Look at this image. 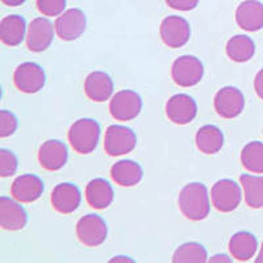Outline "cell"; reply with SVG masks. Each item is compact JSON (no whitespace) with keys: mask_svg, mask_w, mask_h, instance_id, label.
<instances>
[{"mask_svg":"<svg viewBox=\"0 0 263 263\" xmlns=\"http://www.w3.org/2000/svg\"><path fill=\"white\" fill-rule=\"evenodd\" d=\"M50 201L57 212L69 215L78 210L82 203V194L78 185L72 183H60L53 189Z\"/></svg>","mask_w":263,"mask_h":263,"instance_id":"obj_14","label":"cell"},{"mask_svg":"<svg viewBox=\"0 0 263 263\" xmlns=\"http://www.w3.org/2000/svg\"><path fill=\"white\" fill-rule=\"evenodd\" d=\"M115 192L109 182L103 178L91 180L86 187V199L95 210H105L114 201Z\"/></svg>","mask_w":263,"mask_h":263,"instance_id":"obj_21","label":"cell"},{"mask_svg":"<svg viewBox=\"0 0 263 263\" xmlns=\"http://www.w3.org/2000/svg\"><path fill=\"white\" fill-rule=\"evenodd\" d=\"M166 115L168 120L178 125H185L194 121L197 115V104L187 93H177L166 103Z\"/></svg>","mask_w":263,"mask_h":263,"instance_id":"obj_13","label":"cell"},{"mask_svg":"<svg viewBox=\"0 0 263 263\" xmlns=\"http://www.w3.org/2000/svg\"><path fill=\"white\" fill-rule=\"evenodd\" d=\"M142 100L136 91L121 90L109 100V112L117 121H130L140 115Z\"/></svg>","mask_w":263,"mask_h":263,"instance_id":"obj_6","label":"cell"},{"mask_svg":"<svg viewBox=\"0 0 263 263\" xmlns=\"http://www.w3.org/2000/svg\"><path fill=\"white\" fill-rule=\"evenodd\" d=\"M2 2L8 7H17L21 6V4H24L27 0H2Z\"/></svg>","mask_w":263,"mask_h":263,"instance_id":"obj_35","label":"cell"},{"mask_svg":"<svg viewBox=\"0 0 263 263\" xmlns=\"http://www.w3.org/2000/svg\"><path fill=\"white\" fill-rule=\"evenodd\" d=\"M84 93L92 102H105L114 93V81L104 71L91 72L84 82Z\"/></svg>","mask_w":263,"mask_h":263,"instance_id":"obj_19","label":"cell"},{"mask_svg":"<svg viewBox=\"0 0 263 263\" xmlns=\"http://www.w3.org/2000/svg\"><path fill=\"white\" fill-rule=\"evenodd\" d=\"M18 126V120L12 112L0 111V137L6 138L12 136Z\"/></svg>","mask_w":263,"mask_h":263,"instance_id":"obj_31","label":"cell"},{"mask_svg":"<svg viewBox=\"0 0 263 263\" xmlns=\"http://www.w3.org/2000/svg\"><path fill=\"white\" fill-rule=\"evenodd\" d=\"M44 192V182L34 174H24L16 178L11 187V194L20 203H33Z\"/></svg>","mask_w":263,"mask_h":263,"instance_id":"obj_17","label":"cell"},{"mask_svg":"<svg viewBox=\"0 0 263 263\" xmlns=\"http://www.w3.org/2000/svg\"><path fill=\"white\" fill-rule=\"evenodd\" d=\"M255 262H257V263H263V242H262V246H260L259 254H258V257L255 258Z\"/></svg>","mask_w":263,"mask_h":263,"instance_id":"obj_37","label":"cell"},{"mask_svg":"<svg viewBox=\"0 0 263 263\" xmlns=\"http://www.w3.org/2000/svg\"><path fill=\"white\" fill-rule=\"evenodd\" d=\"M111 262H133V259H130L129 257H115L112 258Z\"/></svg>","mask_w":263,"mask_h":263,"instance_id":"obj_36","label":"cell"},{"mask_svg":"<svg viewBox=\"0 0 263 263\" xmlns=\"http://www.w3.org/2000/svg\"><path fill=\"white\" fill-rule=\"evenodd\" d=\"M13 83L21 92L36 93L41 91L45 86V71H44L41 66L34 62L21 63L15 70Z\"/></svg>","mask_w":263,"mask_h":263,"instance_id":"obj_9","label":"cell"},{"mask_svg":"<svg viewBox=\"0 0 263 263\" xmlns=\"http://www.w3.org/2000/svg\"><path fill=\"white\" fill-rule=\"evenodd\" d=\"M168 7L173 9H178V11H191L195 9L199 4V0H166Z\"/></svg>","mask_w":263,"mask_h":263,"instance_id":"obj_32","label":"cell"},{"mask_svg":"<svg viewBox=\"0 0 263 263\" xmlns=\"http://www.w3.org/2000/svg\"><path fill=\"white\" fill-rule=\"evenodd\" d=\"M107 234V222L99 215L90 213L82 217L77 224V237L81 243L88 248H96L104 243Z\"/></svg>","mask_w":263,"mask_h":263,"instance_id":"obj_7","label":"cell"},{"mask_svg":"<svg viewBox=\"0 0 263 263\" xmlns=\"http://www.w3.org/2000/svg\"><path fill=\"white\" fill-rule=\"evenodd\" d=\"M178 204L183 215L192 221H200L210 215V195L203 183L194 182L184 185L179 194Z\"/></svg>","mask_w":263,"mask_h":263,"instance_id":"obj_1","label":"cell"},{"mask_svg":"<svg viewBox=\"0 0 263 263\" xmlns=\"http://www.w3.org/2000/svg\"><path fill=\"white\" fill-rule=\"evenodd\" d=\"M111 177L114 182L121 187H133L141 182L144 171L137 162L132 159H121L112 166Z\"/></svg>","mask_w":263,"mask_h":263,"instance_id":"obj_22","label":"cell"},{"mask_svg":"<svg viewBox=\"0 0 263 263\" xmlns=\"http://www.w3.org/2000/svg\"><path fill=\"white\" fill-rule=\"evenodd\" d=\"M213 103L218 116L222 119H234L242 114L245 108V96L236 87L227 86L217 91Z\"/></svg>","mask_w":263,"mask_h":263,"instance_id":"obj_11","label":"cell"},{"mask_svg":"<svg viewBox=\"0 0 263 263\" xmlns=\"http://www.w3.org/2000/svg\"><path fill=\"white\" fill-rule=\"evenodd\" d=\"M18 166L15 153L7 149H0V177H11L16 173Z\"/></svg>","mask_w":263,"mask_h":263,"instance_id":"obj_29","label":"cell"},{"mask_svg":"<svg viewBox=\"0 0 263 263\" xmlns=\"http://www.w3.org/2000/svg\"><path fill=\"white\" fill-rule=\"evenodd\" d=\"M239 182L242 184L246 204L253 210L263 208V177L242 174Z\"/></svg>","mask_w":263,"mask_h":263,"instance_id":"obj_25","label":"cell"},{"mask_svg":"<svg viewBox=\"0 0 263 263\" xmlns=\"http://www.w3.org/2000/svg\"><path fill=\"white\" fill-rule=\"evenodd\" d=\"M241 162L248 171L253 174H263V142L251 141L241 152Z\"/></svg>","mask_w":263,"mask_h":263,"instance_id":"obj_27","label":"cell"},{"mask_svg":"<svg viewBox=\"0 0 263 263\" xmlns=\"http://www.w3.org/2000/svg\"><path fill=\"white\" fill-rule=\"evenodd\" d=\"M37 8L40 13L48 17L60 16L65 12L66 0H37Z\"/></svg>","mask_w":263,"mask_h":263,"instance_id":"obj_30","label":"cell"},{"mask_svg":"<svg viewBox=\"0 0 263 263\" xmlns=\"http://www.w3.org/2000/svg\"><path fill=\"white\" fill-rule=\"evenodd\" d=\"M236 21L239 28L257 32L263 28V4L258 0H245L237 7Z\"/></svg>","mask_w":263,"mask_h":263,"instance_id":"obj_18","label":"cell"},{"mask_svg":"<svg viewBox=\"0 0 263 263\" xmlns=\"http://www.w3.org/2000/svg\"><path fill=\"white\" fill-rule=\"evenodd\" d=\"M87 18L84 12L79 8H70L57 17L54 27L55 33L63 41L78 40L86 30Z\"/></svg>","mask_w":263,"mask_h":263,"instance_id":"obj_10","label":"cell"},{"mask_svg":"<svg viewBox=\"0 0 263 263\" xmlns=\"http://www.w3.org/2000/svg\"><path fill=\"white\" fill-rule=\"evenodd\" d=\"M137 145V136L124 125L108 126L104 137V149L108 156L119 157L133 152Z\"/></svg>","mask_w":263,"mask_h":263,"instance_id":"obj_5","label":"cell"},{"mask_svg":"<svg viewBox=\"0 0 263 263\" xmlns=\"http://www.w3.org/2000/svg\"><path fill=\"white\" fill-rule=\"evenodd\" d=\"M28 222L27 211L13 197H0V227L6 230L24 229Z\"/></svg>","mask_w":263,"mask_h":263,"instance_id":"obj_15","label":"cell"},{"mask_svg":"<svg viewBox=\"0 0 263 263\" xmlns=\"http://www.w3.org/2000/svg\"><path fill=\"white\" fill-rule=\"evenodd\" d=\"M258 249V239L250 232H237L229 241V251L232 257L239 262H246L254 257Z\"/></svg>","mask_w":263,"mask_h":263,"instance_id":"obj_23","label":"cell"},{"mask_svg":"<svg viewBox=\"0 0 263 263\" xmlns=\"http://www.w3.org/2000/svg\"><path fill=\"white\" fill-rule=\"evenodd\" d=\"M161 40L164 45L171 49H178L184 46L191 37L190 23L182 16H168L163 18L159 28Z\"/></svg>","mask_w":263,"mask_h":263,"instance_id":"obj_8","label":"cell"},{"mask_svg":"<svg viewBox=\"0 0 263 263\" xmlns=\"http://www.w3.org/2000/svg\"><path fill=\"white\" fill-rule=\"evenodd\" d=\"M204 75L203 62L195 55H182L174 61L171 77L180 87H192L200 83Z\"/></svg>","mask_w":263,"mask_h":263,"instance_id":"obj_4","label":"cell"},{"mask_svg":"<svg viewBox=\"0 0 263 263\" xmlns=\"http://www.w3.org/2000/svg\"><path fill=\"white\" fill-rule=\"evenodd\" d=\"M206 260H208L206 249L197 242L183 243L173 255V262L175 263H204Z\"/></svg>","mask_w":263,"mask_h":263,"instance_id":"obj_28","label":"cell"},{"mask_svg":"<svg viewBox=\"0 0 263 263\" xmlns=\"http://www.w3.org/2000/svg\"><path fill=\"white\" fill-rule=\"evenodd\" d=\"M69 152L62 141L48 140L40 146L39 162L48 171H57L67 163Z\"/></svg>","mask_w":263,"mask_h":263,"instance_id":"obj_16","label":"cell"},{"mask_svg":"<svg viewBox=\"0 0 263 263\" xmlns=\"http://www.w3.org/2000/svg\"><path fill=\"white\" fill-rule=\"evenodd\" d=\"M196 146L204 154H216L224 145V135L216 125H204L196 133Z\"/></svg>","mask_w":263,"mask_h":263,"instance_id":"obj_24","label":"cell"},{"mask_svg":"<svg viewBox=\"0 0 263 263\" xmlns=\"http://www.w3.org/2000/svg\"><path fill=\"white\" fill-rule=\"evenodd\" d=\"M208 262H232V259L227 254H216L211 257Z\"/></svg>","mask_w":263,"mask_h":263,"instance_id":"obj_34","label":"cell"},{"mask_svg":"<svg viewBox=\"0 0 263 263\" xmlns=\"http://www.w3.org/2000/svg\"><path fill=\"white\" fill-rule=\"evenodd\" d=\"M242 200V191L234 180L221 179L211 190V201L218 212H232L237 210Z\"/></svg>","mask_w":263,"mask_h":263,"instance_id":"obj_3","label":"cell"},{"mask_svg":"<svg viewBox=\"0 0 263 263\" xmlns=\"http://www.w3.org/2000/svg\"><path fill=\"white\" fill-rule=\"evenodd\" d=\"M228 57L234 62H248L255 53V44L249 36L237 34L227 44Z\"/></svg>","mask_w":263,"mask_h":263,"instance_id":"obj_26","label":"cell"},{"mask_svg":"<svg viewBox=\"0 0 263 263\" xmlns=\"http://www.w3.org/2000/svg\"><path fill=\"white\" fill-rule=\"evenodd\" d=\"M28 27L24 17L9 15L0 21V40L7 46H18L27 39Z\"/></svg>","mask_w":263,"mask_h":263,"instance_id":"obj_20","label":"cell"},{"mask_svg":"<svg viewBox=\"0 0 263 263\" xmlns=\"http://www.w3.org/2000/svg\"><path fill=\"white\" fill-rule=\"evenodd\" d=\"M55 27L48 17H37L30 21L27 33V46L30 51L40 53L51 45Z\"/></svg>","mask_w":263,"mask_h":263,"instance_id":"obj_12","label":"cell"},{"mask_svg":"<svg viewBox=\"0 0 263 263\" xmlns=\"http://www.w3.org/2000/svg\"><path fill=\"white\" fill-rule=\"evenodd\" d=\"M254 88L255 92H257L258 98L263 100V69L258 71V74L255 75L254 79Z\"/></svg>","mask_w":263,"mask_h":263,"instance_id":"obj_33","label":"cell"},{"mask_svg":"<svg viewBox=\"0 0 263 263\" xmlns=\"http://www.w3.org/2000/svg\"><path fill=\"white\" fill-rule=\"evenodd\" d=\"M100 125L93 119L77 120L69 129V142L79 154H90L98 147Z\"/></svg>","mask_w":263,"mask_h":263,"instance_id":"obj_2","label":"cell"}]
</instances>
